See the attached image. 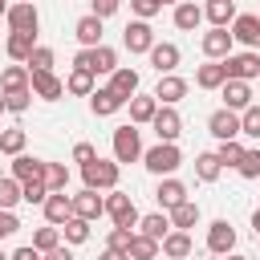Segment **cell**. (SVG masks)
<instances>
[{"label":"cell","instance_id":"1","mask_svg":"<svg viewBox=\"0 0 260 260\" xmlns=\"http://www.w3.org/2000/svg\"><path fill=\"white\" fill-rule=\"evenodd\" d=\"M118 175H122V167L118 162H106V158H93V162L81 167V179H85L89 191H114L118 187Z\"/></svg>","mask_w":260,"mask_h":260},{"label":"cell","instance_id":"2","mask_svg":"<svg viewBox=\"0 0 260 260\" xmlns=\"http://www.w3.org/2000/svg\"><path fill=\"white\" fill-rule=\"evenodd\" d=\"M73 69H85V73H114L118 69V53L110 45H98V49H81L73 57Z\"/></svg>","mask_w":260,"mask_h":260},{"label":"cell","instance_id":"3","mask_svg":"<svg viewBox=\"0 0 260 260\" xmlns=\"http://www.w3.org/2000/svg\"><path fill=\"white\" fill-rule=\"evenodd\" d=\"M142 162H146V171H150V175H171V171L183 162V154H179V146H175V142H158V146L142 150Z\"/></svg>","mask_w":260,"mask_h":260},{"label":"cell","instance_id":"4","mask_svg":"<svg viewBox=\"0 0 260 260\" xmlns=\"http://www.w3.org/2000/svg\"><path fill=\"white\" fill-rule=\"evenodd\" d=\"M219 65H223L228 81H252V77H260V53H228Z\"/></svg>","mask_w":260,"mask_h":260},{"label":"cell","instance_id":"5","mask_svg":"<svg viewBox=\"0 0 260 260\" xmlns=\"http://www.w3.org/2000/svg\"><path fill=\"white\" fill-rule=\"evenodd\" d=\"M134 158H142V138H138L134 122H126L114 130V162H134Z\"/></svg>","mask_w":260,"mask_h":260},{"label":"cell","instance_id":"6","mask_svg":"<svg viewBox=\"0 0 260 260\" xmlns=\"http://www.w3.org/2000/svg\"><path fill=\"white\" fill-rule=\"evenodd\" d=\"M106 215L114 219V228H134L138 223V211H134L130 195H122V191H110L106 195Z\"/></svg>","mask_w":260,"mask_h":260},{"label":"cell","instance_id":"7","mask_svg":"<svg viewBox=\"0 0 260 260\" xmlns=\"http://www.w3.org/2000/svg\"><path fill=\"white\" fill-rule=\"evenodd\" d=\"M122 45H126L130 53H150V49H154V28H150L146 20H130L126 32H122Z\"/></svg>","mask_w":260,"mask_h":260},{"label":"cell","instance_id":"8","mask_svg":"<svg viewBox=\"0 0 260 260\" xmlns=\"http://www.w3.org/2000/svg\"><path fill=\"white\" fill-rule=\"evenodd\" d=\"M150 126H154L158 142H175V138L183 134V118L175 114V106H158V114L150 118Z\"/></svg>","mask_w":260,"mask_h":260},{"label":"cell","instance_id":"9","mask_svg":"<svg viewBox=\"0 0 260 260\" xmlns=\"http://www.w3.org/2000/svg\"><path fill=\"white\" fill-rule=\"evenodd\" d=\"M12 179H16V183H45V158L16 154V158H12Z\"/></svg>","mask_w":260,"mask_h":260},{"label":"cell","instance_id":"10","mask_svg":"<svg viewBox=\"0 0 260 260\" xmlns=\"http://www.w3.org/2000/svg\"><path fill=\"white\" fill-rule=\"evenodd\" d=\"M69 199H73V215H77V219H85V223H89V219H98V215H106V199H102L98 191H89V187H85L81 195H69Z\"/></svg>","mask_w":260,"mask_h":260},{"label":"cell","instance_id":"11","mask_svg":"<svg viewBox=\"0 0 260 260\" xmlns=\"http://www.w3.org/2000/svg\"><path fill=\"white\" fill-rule=\"evenodd\" d=\"M232 41H240L248 49H260V16H252V12L236 16L232 20Z\"/></svg>","mask_w":260,"mask_h":260},{"label":"cell","instance_id":"12","mask_svg":"<svg viewBox=\"0 0 260 260\" xmlns=\"http://www.w3.org/2000/svg\"><path fill=\"white\" fill-rule=\"evenodd\" d=\"M8 28L12 32H37V24H41V16H37V8L32 4H8Z\"/></svg>","mask_w":260,"mask_h":260},{"label":"cell","instance_id":"13","mask_svg":"<svg viewBox=\"0 0 260 260\" xmlns=\"http://www.w3.org/2000/svg\"><path fill=\"white\" fill-rule=\"evenodd\" d=\"M232 45H236V41H232L228 28H211V32H203V41H199V49H203L211 61H223V57L232 53Z\"/></svg>","mask_w":260,"mask_h":260},{"label":"cell","instance_id":"14","mask_svg":"<svg viewBox=\"0 0 260 260\" xmlns=\"http://www.w3.org/2000/svg\"><path fill=\"white\" fill-rule=\"evenodd\" d=\"M28 85H32V93L45 98V102H57V98L65 93V81H57L53 73H41V69H28Z\"/></svg>","mask_w":260,"mask_h":260},{"label":"cell","instance_id":"15","mask_svg":"<svg viewBox=\"0 0 260 260\" xmlns=\"http://www.w3.org/2000/svg\"><path fill=\"white\" fill-rule=\"evenodd\" d=\"M207 130H211L219 142H228V138L240 134V114H236V110H215V114L207 118Z\"/></svg>","mask_w":260,"mask_h":260},{"label":"cell","instance_id":"16","mask_svg":"<svg viewBox=\"0 0 260 260\" xmlns=\"http://www.w3.org/2000/svg\"><path fill=\"white\" fill-rule=\"evenodd\" d=\"M207 248L219 252V256H228V252L236 248V228H232L228 219H215V223L207 228Z\"/></svg>","mask_w":260,"mask_h":260},{"label":"cell","instance_id":"17","mask_svg":"<svg viewBox=\"0 0 260 260\" xmlns=\"http://www.w3.org/2000/svg\"><path fill=\"white\" fill-rule=\"evenodd\" d=\"M179 45H171V41H154V49H150V65L158 69V77H167V73H175V65H179Z\"/></svg>","mask_w":260,"mask_h":260},{"label":"cell","instance_id":"18","mask_svg":"<svg viewBox=\"0 0 260 260\" xmlns=\"http://www.w3.org/2000/svg\"><path fill=\"white\" fill-rule=\"evenodd\" d=\"M183 98H187V81H183V77H175V73L158 77V85H154V102L175 106V102H183Z\"/></svg>","mask_w":260,"mask_h":260},{"label":"cell","instance_id":"19","mask_svg":"<svg viewBox=\"0 0 260 260\" xmlns=\"http://www.w3.org/2000/svg\"><path fill=\"white\" fill-rule=\"evenodd\" d=\"M41 207H45V219H49L53 228H57V223H65V219L73 215V199H69L65 191H49V199H45Z\"/></svg>","mask_w":260,"mask_h":260},{"label":"cell","instance_id":"20","mask_svg":"<svg viewBox=\"0 0 260 260\" xmlns=\"http://www.w3.org/2000/svg\"><path fill=\"white\" fill-rule=\"evenodd\" d=\"M223 89V110H248L252 106V89H248V81H223L219 85Z\"/></svg>","mask_w":260,"mask_h":260},{"label":"cell","instance_id":"21","mask_svg":"<svg viewBox=\"0 0 260 260\" xmlns=\"http://www.w3.org/2000/svg\"><path fill=\"white\" fill-rule=\"evenodd\" d=\"M73 37H77L85 49H98V45H102V20H98L93 12H89V16H81V20L73 24Z\"/></svg>","mask_w":260,"mask_h":260},{"label":"cell","instance_id":"22","mask_svg":"<svg viewBox=\"0 0 260 260\" xmlns=\"http://www.w3.org/2000/svg\"><path fill=\"white\" fill-rule=\"evenodd\" d=\"M122 106H126V102H122V98H118V93H114L110 85H106V89H93V93H89V110H93L98 118H106V114H118Z\"/></svg>","mask_w":260,"mask_h":260},{"label":"cell","instance_id":"23","mask_svg":"<svg viewBox=\"0 0 260 260\" xmlns=\"http://www.w3.org/2000/svg\"><path fill=\"white\" fill-rule=\"evenodd\" d=\"M126 106H130V122H134V126H142V122H150V118L158 114V102H154V93H134Z\"/></svg>","mask_w":260,"mask_h":260},{"label":"cell","instance_id":"24","mask_svg":"<svg viewBox=\"0 0 260 260\" xmlns=\"http://www.w3.org/2000/svg\"><path fill=\"white\" fill-rule=\"evenodd\" d=\"M32 37H37V32H8V41H4V49H8V57L24 65V61L32 57V49H37V45H32Z\"/></svg>","mask_w":260,"mask_h":260},{"label":"cell","instance_id":"25","mask_svg":"<svg viewBox=\"0 0 260 260\" xmlns=\"http://www.w3.org/2000/svg\"><path fill=\"white\" fill-rule=\"evenodd\" d=\"M158 248H162V256H171V260H187V256H191V236H187V232H167Z\"/></svg>","mask_w":260,"mask_h":260},{"label":"cell","instance_id":"26","mask_svg":"<svg viewBox=\"0 0 260 260\" xmlns=\"http://www.w3.org/2000/svg\"><path fill=\"white\" fill-rule=\"evenodd\" d=\"M110 89H114L122 102H130V98L138 93V73H134V69H114V77H110Z\"/></svg>","mask_w":260,"mask_h":260},{"label":"cell","instance_id":"27","mask_svg":"<svg viewBox=\"0 0 260 260\" xmlns=\"http://www.w3.org/2000/svg\"><path fill=\"white\" fill-rule=\"evenodd\" d=\"M154 199H158V207H179V203L187 199V187H183L179 179H162L158 191H154Z\"/></svg>","mask_w":260,"mask_h":260},{"label":"cell","instance_id":"28","mask_svg":"<svg viewBox=\"0 0 260 260\" xmlns=\"http://www.w3.org/2000/svg\"><path fill=\"white\" fill-rule=\"evenodd\" d=\"M195 223H199V203L183 199L179 207H171V228H175V232H187V228H195Z\"/></svg>","mask_w":260,"mask_h":260},{"label":"cell","instance_id":"29","mask_svg":"<svg viewBox=\"0 0 260 260\" xmlns=\"http://www.w3.org/2000/svg\"><path fill=\"white\" fill-rule=\"evenodd\" d=\"M203 20V8L195 4V0H183V4H175V28H183V32H191L195 24Z\"/></svg>","mask_w":260,"mask_h":260},{"label":"cell","instance_id":"30","mask_svg":"<svg viewBox=\"0 0 260 260\" xmlns=\"http://www.w3.org/2000/svg\"><path fill=\"white\" fill-rule=\"evenodd\" d=\"M223 81H228V73H223V65H219V61L199 65V69H195V85H199V89H219Z\"/></svg>","mask_w":260,"mask_h":260},{"label":"cell","instance_id":"31","mask_svg":"<svg viewBox=\"0 0 260 260\" xmlns=\"http://www.w3.org/2000/svg\"><path fill=\"white\" fill-rule=\"evenodd\" d=\"M203 16H207L215 28H228V20H236V4H232V0H211V4L203 8Z\"/></svg>","mask_w":260,"mask_h":260},{"label":"cell","instance_id":"32","mask_svg":"<svg viewBox=\"0 0 260 260\" xmlns=\"http://www.w3.org/2000/svg\"><path fill=\"white\" fill-rule=\"evenodd\" d=\"M0 89H4V93H20V89H28V69H24V65H8V69L0 73Z\"/></svg>","mask_w":260,"mask_h":260},{"label":"cell","instance_id":"33","mask_svg":"<svg viewBox=\"0 0 260 260\" xmlns=\"http://www.w3.org/2000/svg\"><path fill=\"white\" fill-rule=\"evenodd\" d=\"M126 256L130 260H158V240H150V236H134L130 240V248H126Z\"/></svg>","mask_w":260,"mask_h":260},{"label":"cell","instance_id":"34","mask_svg":"<svg viewBox=\"0 0 260 260\" xmlns=\"http://www.w3.org/2000/svg\"><path fill=\"white\" fill-rule=\"evenodd\" d=\"M219 171H223V167H219L215 150H207V154H199V158H195V179H199V183H215V179H219Z\"/></svg>","mask_w":260,"mask_h":260},{"label":"cell","instance_id":"35","mask_svg":"<svg viewBox=\"0 0 260 260\" xmlns=\"http://www.w3.org/2000/svg\"><path fill=\"white\" fill-rule=\"evenodd\" d=\"M138 228H142V236H150V240H158V244H162V236L171 232V219H167V215H158V211H150V215H142V219H138Z\"/></svg>","mask_w":260,"mask_h":260},{"label":"cell","instance_id":"36","mask_svg":"<svg viewBox=\"0 0 260 260\" xmlns=\"http://www.w3.org/2000/svg\"><path fill=\"white\" fill-rule=\"evenodd\" d=\"M65 89H69V93H81V98H89V93H93V73H85V69H73V73H69V81H65Z\"/></svg>","mask_w":260,"mask_h":260},{"label":"cell","instance_id":"37","mask_svg":"<svg viewBox=\"0 0 260 260\" xmlns=\"http://www.w3.org/2000/svg\"><path fill=\"white\" fill-rule=\"evenodd\" d=\"M45 187L49 191H65L69 187V171L61 162H45Z\"/></svg>","mask_w":260,"mask_h":260},{"label":"cell","instance_id":"38","mask_svg":"<svg viewBox=\"0 0 260 260\" xmlns=\"http://www.w3.org/2000/svg\"><path fill=\"white\" fill-rule=\"evenodd\" d=\"M61 232H65V240H69V244H85V240H89V223H85V219H77V215H69V219L61 223Z\"/></svg>","mask_w":260,"mask_h":260},{"label":"cell","instance_id":"39","mask_svg":"<svg viewBox=\"0 0 260 260\" xmlns=\"http://www.w3.org/2000/svg\"><path fill=\"white\" fill-rule=\"evenodd\" d=\"M57 244H61V232H57L53 223H49V228H37V236H32V248H37V252H53Z\"/></svg>","mask_w":260,"mask_h":260},{"label":"cell","instance_id":"40","mask_svg":"<svg viewBox=\"0 0 260 260\" xmlns=\"http://www.w3.org/2000/svg\"><path fill=\"white\" fill-rule=\"evenodd\" d=\"M20 203V183L16 179H0V211H12Z\"/></svg>","mask_w":260,"mask_h":260},{"label":"cell","instance_id":"41","mask_svg":"<svg viewBox=\"0 0 260 260\" xmlns=\"http://www.w3.org/2000/svg\"><path fill=\"white\" fill-rule=\"evenodd\" d=\"M240 134H248V138H260V106L252 102L244 114H240Z\"/></svg>","mask_w":260,"mask_h":260},{"label":"cell","instance_id":"42","mask_svg":"<svg viewBox=\"0 0 260 260\" xmlns=\"http://www.w3.org/2000/svg\"><path fill=\"white\" fill-rule=\"evenodd\" d=\"M240 154H244V146H240L236 138H228V142H219V150H215V158H219V167H236V162H240Z\"/></svg>","mask_w":260,"mask_h":260},{"label":"cell","instance_id":"43","mask_svg":"<svg viewBox=\"0 0 260 260\" xmlns=\"http://www.w3.org/2000/svg\"><path fill=\"white\" fill-rule=\"evenodd\" d=\"M236 171H240L244 179H260V150H244L240 162H236Z\"/></svg>","mask_w":260,"mask_h":260},{"label":"cell","instance_id":"44","mask_svg":"<svg viewBox=\"0 0 260 260\" xmlns=\"http://www.w3.org/2000/svg\"><path fill=\"white\" fill-rule=\"evenodd\" d=\"M24 65H28V69H41V73H53V49L37 45V49H32V57H28Z\"/></svg>","mask_w":260,"mask_h":260},{"label":"cell","instance_id":"45","mask_svg":"<svg viewBox=\"0 0 260 260\" xmlns=\"http://www.w3.org/2000/svg\"><path fill=\"white\" fill-rule=\"evenodd\" d=\"M0 150L4 154H20L24 150V130H4L0 134Z\"/></svg>","mask_w":260,"mask_h":260},{"label":"cell","instance_id":"46","mask_svg":"<svg viewBox=\"0 0 260 260\" xmlns=\"http://www.w3.org/2000/svg\"><path fill=\"white\" fill-rule=\"evenodd\" d=\"M20 199L24 203H45L49 199V187L45 183H20Z\"/></svg>","mask_w":260,"mask_h":260},{"label":"cell","instance_id":"47","mask_svg":"<svg viewBox=\"0 0 260 260\" xmlns=\"http://www.w3.org/2000/svg\"><path fill=\"white\" fill-rule=\"evenodd\" d=\"M130 240H134V232H130V228H114V232H110V240H106V248L126 252V248H130Z\"/></svg>","mask_w":260,"mask_h":260},{"label":"cell","instance_id":"48","mask_svg":"<svg viewBox=\"0 0 260 260\" xmlns=\"http://www.w3.org/2000/svg\"><path fill=\"white\" fill-rule=\"evenodd\" d=\"M28 89H20V93H4V110H12V114H24L28 110Z\"/></svg>","mask_w":260,"mask_h":260},{"label":"cell","instance_id":"49","mask_svg":"<svg viewBox=\"0 0 260 260\" xmlns=\"http://www.w3.org/2000/svg\"><path fill=\"white\" fill-rule=\"evenodd\" d=\"M130 8H134V16H138V20H150L154 12H162V4H158V0H130Z\"/></svg>","mask_w":260,"mask_h":260},{"label":"cell","instance_id":"50","mask_svg":"<svg viewBox=\"0 0 260 260\" xmlns=\"http://www.w3.org/2000/svg\"><path fill=\"white\" fill-rule=\"evenodd\" d=\"M20 232V219L12 215V211H0V240H8V236H16Z\"/></svg>","mask_w":260,"mask_h":260},{"label":"cell","instance_id":"51","mask_svg":"<svg viewBox=\"0 0 260 260\" xmlns=\"http://www.w3.org/2000/svg\"><path fill=\"white\" fill-rule=\"evenodd\" d=\"M93 158H98V150H93L89 142H77V146H73V162L85 167V162H93Z\"/></svg>","mask_w":260,"mask_h":260},{"label":"cell","instance_id":"52","mask_svg":"<svg viewBox=\"0 0 260 260\" xmlns=\"http://www.w3.org/2000/svg\"><path fill=\"white\" fill-rule=\"evenodd\" d=\"M118 4H122V0H93V16H98V20H106V16H114V12H118Z\"/></svg>","mask_w":260,"mask_h":260},{"label":"cell","instance_id":"53","mask_svg":"<svg viewBox=\"0 0 260 260\" xmlns=\"http://www.w3.org/2000/svg\"><path fill=\"white\" fill-rule=\"evenodd\" d=\"M8 260H41V252H37L32 244H24V248H16V252H12Z\"/></svg>","mask_w":260,"mask_h":260},{"label":"cell","instance_id":"54","mask_svg":"<svg viewBox=\"0 0 260 260\" xmlns=\"http://www.w3.org/2000/svg\"><path fill=\"white\" fill-rule=\"evenodd\" d=\"M45 260H73V252H69V248H61V244H57V248H53V252H45Z\"/></svg>","mask_w":260,"mask_h":260},{"label":"cell","instance_id":"55","mask_svg":"<svg viewBox=\"0 0 260 260\" xmlns=\"http://www.w3.org/2000/svg\"><path fill=\"white\" fill-rule=\"evenodd\" d=\"M102 260H130V256H126V252H114V248H106V252H102Z\"/></svg>","mask_w":260,"mask_h":260},{"label":"cell","instance_id":"56","mask_svg":"<svg viewBox=\"0 0 260 260\" xmlns=\"http://www.w3.org/2000/svg\"><path fill=\"white\" fill-rule=\"evenodd\" d=\"M252 228H256V236H260V207L252 211Z\"/></svg>","mask_w":260,"mask_h":260},{"label":"cell","instance_id":"57","mask_svg":"<svg viewBox=\"0 0 260 260\" xmlns=\"http://www.w3.org/2000/svg\"><path fill=\"white\" fill-rule=\"evenodd\" d=\"M4 12H8V0H0V16H4Z\"/></svg>","mask_w":260,"mask_h":260},{"label":"cell","instance_id":"58","mask_svg":"<svg viewBox=\"0 0 260 260\" xmlns=\"http://www.w3.org/2000/svg\"><path fill=\"white\" fill-rule=\"evenodd\" d=\"M228 260H248V256H232V252H228Z\"/></svg>","mask_w":260,"mask_h":260},{"label":"cell","instance_id":"59","mask_svg":"<svg viewBox=\"0 0 260 260\" xmlns=\"http://www.w3.org/2000/svg\"><path fill=\"white\" fill-rule=\"evenodd\" d=\"M0 114H4V93H0Z\"/></svg>","mask_w":260,"mask_h":260},{"label":"cell","instance_id":"60","mask_svg":"<svg viewBox=\"0 0 260 260\" xmlns=\"http://www.w3.org/2000/svg\"><path fill=\"white\" fill-rule=\"evenodd\" d=\"M158 4H175V0H158Z\"/></svg>","mask_w":260,"mask_h":260},{"label":"cell","instance_id":"61","mask_svg":"<svg viewBox=\"0 0 260 260\" xmlns=\"http://www.w3.org/2000/svg\"><path fill=\"white\" fill-rule=\"evenodd\" d=\"M16 4H32V0H16Z\"/></svg>","mask_w":260,"mask_h":260},{"label":"cell","instance_id":"62","mask_svg":"<svg viewBox=\"0 0 260 260\" xmlns=\"http://www.w3.org/2000/svg\"><path fill=\"white\" fill-rule=\"evenodd\" d=\"M0 260H8V256H0Z\"/></svg>","mask_w":260,"mask_h":260}]
</instances>
